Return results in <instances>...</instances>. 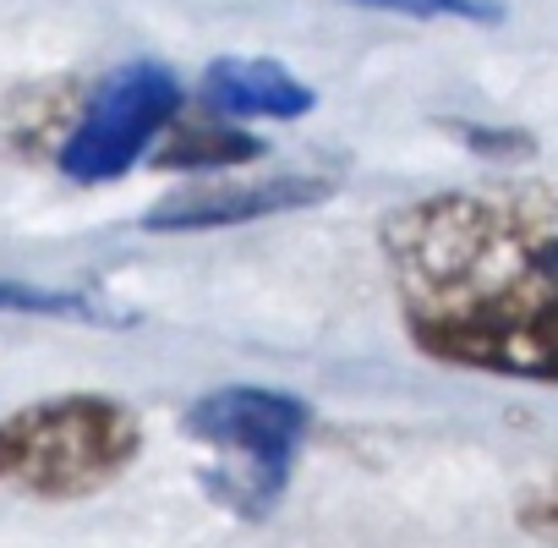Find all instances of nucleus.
<instances>
[{
	"label": "nucleus",
	"instance_id": "1",
	"mask_svg": "<svg viewBox=\"0 0 558 548\" xmlns=\"http://www.w3.org/2000/svg\"><path fill=\"white\" fill-rule=\"evenodd\" d=\"M405 313L558 302V198L536 187L438 192L378 230Z\"/></svg>",
	"mask_w": 558,
	"mask_h": 548
},
{
	"label": "nucleus",
	"instance_id": "2",
	"mask_svg": "<svg viewBox=\"0 0 558 548\" xmlns=\"http://www.w3.org/2000/svg\"><path fill=\"white\" fill-rule=\"evenodd\" d=\"M143 450V422L116 395H56L0 422V483L39 499H83Z\"/></svg>",
	"mask_w": 558,
	"mask_h": 548
},
{
	"label": "nucleus",
	"instance_id": "3",
	"mask_svg": "<svg viewBox=\"0 0 558 548\" xmlns=\"http://www.w3.org/2000/svg\"><path fill=\"white\" fill-rule=\"evenodd\" d=\"M181 428L186 439L230 455L225 472H208V493H219L241 521H263L291 483L302 439L313 433V406L286 390L230 384L197 395L181 412Z\"/></svg>",
	"mask_w": 558,
	"mask_h": 548
},
{
	"label": "nucleus",
	"instance_id": "4",
	"mask_svg": "<svg viewBox=\"0 0 558 548\" xmlns=\"http://www.w3.org/2000/svg\"><path fill=\"white\" fill-rule=\"evenodd\" d=\"M175 110H181L175 72H165L154 61H137V67L110 72L94 88V99L77 116V127L66 132L61 154H56L61 176H72L83 187H99V181L126 176L148 154V143L175 121Z\"/></svg>",
	"mask_w": 558,
	"mask_h": 548
},
{
	"label": "nucleus",
	"instance_id": "5",
	"mask_svg": "<svg viewBox=\"0 0 558 548\" xmlns=\"http://www.w3.org/2000/svg\"><path fill=\"white\" fill-rule=\"evenodd\" d=\"M405 335L422 357L449 362V368L558 384V302H509V308H471V313H405Z\"/></svg>",
	"mask_w": 558,
	"mask_h": 548
},
{
	"label": "nucleus",
	"instance_id": "6",
	"mask_svg": "<svg viewBox=\"0 0 558 548\" xmlns=\"http://www.w3.org/2000/svg\"><path fill=\"white\" fill-rule=\"evenodd\" d=\"M335 176H246V181H197L181 187L170 198H159L143 214V230H214V225H246V219H268L286 209H313L324 198H335Z\"/></svg>",
	"mask_w": 558,
	"mask_h": 548
},
{
	"label": "nucleus",
	"instance_id": "7",
	"mask_svg": "<svg viewBox=\"0 0 558 548\" xmlns=\"http://www.w3.org/2000/svg\"><path fill=\"white\" fill-rule=\"evenodd\" d=\"M203 99L230 121H302L318 105L313 83L263 56H219L203 72Z\"/></svg>",
	"mask_w": 558,
	"mask_h": 548
},
{
	"label": "nucleus",
	"instance_id": "8",
	"mask_svg": "<svg viewBox=\"0 0 558 548\" xmlns=\"http://www.w3.org/2000/svg\"><path fill=\"white\" fill-rule=\"evenodd\" d=\"M257 154H263V143L252 132H241L230 121H219V127L197 121V127H175L165 138V148L154 154V165L159 170H235V165H252Z\"/></svg>",
	"mask_w": 558,
	"mask_h": 548
},
{
	"label": "nucleus",
	"instance_id": "9",
	"mask_svg": "<svg viewBox=\"0 0 558 548\" xmlns=\"http://www.w3.org/2000/svg\"><path fill=\"white\" fill-rule=\"evenodd\" d=\"M356 7H373V12H400V17H454V23H504V7L498 0H356Z\"/></svg>",
	"mask_w": 558,
	"mask_h": 548
},
{
	"label": "nucleus",
	"instance_id": "10",
	"mask_svg": "<svg viewBox=\"0 0 558 548\" xmlns=\"http://www.w3.org/2000/svg\"><path fill=\"white\" fill-rule=\"evenodd\" d=\"M449 138H460L471 154H487V159H531L536 154V138L520 132V127H482V121H444Z\"/></svg>",
	"mask_w": 558,
	"mask_h": 548
},
{
	"label": "nucleus",
	"instance_id": "11",
	"mask_svg": "<svg viewBox=\"0 0 558 548\" xmlns=\"http://www.w3.org/2000/svg\"><path fill=\"white\" fill-rule=\"evenodd\" d=\"M514 515H520V526L536 532L542 543H558V477H547L542 488H531Z\"/></svg>",
	"mask_w": 558,
	"mask_h": 548
}]
</instances>
